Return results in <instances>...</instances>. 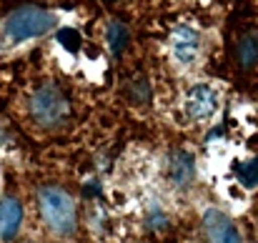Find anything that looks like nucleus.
Wrapping results in <instances>:
<instances>
[{
  "label": "nucleus",
  "mask_w": 258,
  "mask_h": 243,
  "mask_svg": "<svg viewBox=\"0 0 258 243\" xmlns=\"http://www.w3.org/2000/svg\"><path fill=\"white\" fill-rule=\"evenodd\" d=\"M233 170H236L238 180H241L246 188H253V186H258V158H253V161L236 163V165H233Z\"/></svg>",
  "instance_id": "nucleus-11"
},
{
  "label": "nucleus",
  "mask_w": 258,
  "mask_h": 243,
  "mask_svg": "<svg viewBox=\"0 0 258 243\" xmlns=\"http://www.w3.org/2000/svg\"><path fill=\"white\" fill-rule=\"evenodd\" d=\"M108 48L118 55V53H123V48L128 45V40H131V35H128V28L123 25V23H118V20H113L110 25H108Z\"/></svg>",
  "instance_id": "nucleus-10"
},
{
  "label": "nucleus",
  "mask_w": 258,
  "mask_h": 243,
  "mask_svg": "<svg viewBox=\"0 0 258 243\" xmlns=\"http://www.w3.org/2000/svg\"><path fill=\"white\" fill-rule=\"evenodd\" d=\"M38 206L45 226L58 236H71L76 231V203L58 186H43L38 191Z\"/></svg>",
  "instance_id": "nucleus-1"
},
{
  "label": "nucleus",
  "mask_w": 258,
  "mask_h": 243,
  "mask_svg": "<svg viewBox=\"0 0 258 243\" xmlns=\"http://www.w3.org/2000/svg\"><path fill=\"white\" fill-rule=\"evenodd\" d=\"M20 223H23V206L18 198L8 196L0 201V238L3 241H10L18 231H20Z\"/></svg>",
  "instance_id": "nucleus-8"
},
{
  "label": "nucleus",
  "mask_w": 258,
  "mask_h": 243,
  "mask_svg": "<svg viewBox=\"0 0 258 243\" xmlns=\"http://www.w3.org/2000/svg\"><path fill=\"white\" fill-rule=\"evenodd\" d=\"M58 40L68 48V50H78L81 48V35H78V30H73V28H63L60 33H58Z\"/></svg>",
  "instance_id": "nucleus-12"
},
{
  "label": "nucleus",
  "mask_w": 258,
  "mask_h": 243,
  "mask_svg": "<svg viewBox=\"0 0 258 243\" xmlns=\"http://www.w3.org/2000/svg\"><path fill=\"white\" fill-rule=\"evenodd\" d=\"M55 25V18L40 8H18L8 15L5 20V33L8 38L13 40H28V38H38V35H45L48 30H53Z\"/></svg>",
  "instance_id": "nucleus-3"
},
{
  "label": "nucleus",
  "mask_w": 258,
  "mask_h": 243,
  "mask_svg": "<svg viewBox=\"0 0 258 243\" xmlns=\"http://www.w3.org/2000/svg\"><path fill=\"white\" fill-rule=\"evenodd\" d=\"M203 231H206V241L208 243H241L233 221L221 211H206Z\"/></svg>",
  "instance_id": "nucleus-4"
},
{
  "label": "nucleus",
  "mask_w": 258,
  "mask_h": 243,
  "mask_svg": "<svg viewBox=\"0 0 258 243\" xmlns=\"http://www.w3.org/2000/svg\"><path fill=\"white\" fill-rule=\"evenodd\" d=\"M216 108H218V95H216V90L208 88V85H196V88L188 93V98H185V110H188V115H190L193 120H206V118H211V115L216 113Z\"/></svg>",
  "instance_id": "nucleus-5"
},
{
  "label": "nucleus",
  "mask_w": 258,
  "mask_h": 243,
  "mask_svg": "<svg viewBox=\"0 0 258 243\" xmlns=\"http://www.w3.org/2000/svg\"><path fill=\"white\" fill-rule=\"evenodd\" d=\"M193 173H196V165L193 158L188 153H173L171 156V178L175 186H188L193 180Z\"/></svg>",
  "instance_id": "nucleus-9"
},
{
  "label": "nucleus",
  "mask_w": 258,
  "mask_h": 243,
  "mask_svg": "<svg viewBox=\"0 0 258 243\" xmlns=\"http://www.w3.org/2000/svg\"><path fill=\"white\" fill-rule=\"evenodd\" d=\"M233 60L241 71H251L258 66V28H246L238 33L233 45Z\"/></svg>",
  "instance_id": "nucleus-6"
},
{
  "label": "nucleus",
  "mask_w": 258,
  "mask_h": 243,
  "mask_svg": "<svg viewBox=\"0 0 258 243\" xmlns=\"http://www.w3.org/2000/svg\"><path fill=\"white\" fill-rule=\"evenodd\" d=\"M171 48H173V55L180 60V63H190L196 55H198V48H201V35L193 30V28H175L171 38Z\"/></svg>",
  "instance_id": "nucleus-7"
},
{
  "label": "nucleus",
  "mask_w": 258,
  "mask_h": 243,
  "mask_svg": "<svg viewBox=\"0 0 258 243\" xmlns=\"http://www.w3.org/2000/svg\"><path fill=\"white\" fill-rule=\"evenodd\" d=\"M71 113V103L63 95V90L53 83L40 85L33 95H30V115L38 126L43 128H55L60 126Z\"/></svg>",
  "instance_id": "nucleus-2"
}]
</instances>
